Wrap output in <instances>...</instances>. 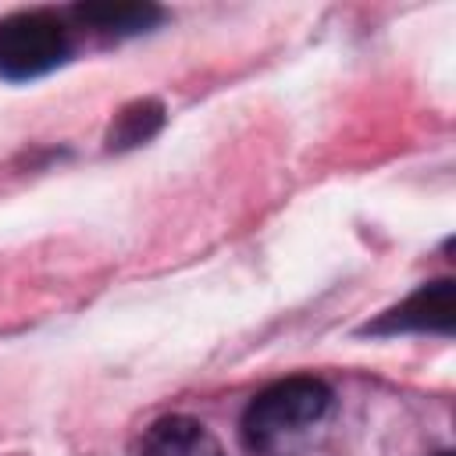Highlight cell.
I'll return each mask as SVG.
<instances>
[{"mask_svg":"<svg viewBox=\"0 0 456 456\" xmlns=\"http://www.w3.org/2000/svg\"><path fill=\"white\" fill-rule=\"evenodd\" d=\"M331 406V388L321 378H285L253 395L242 413V438L253 452H278L289 438L314 428Z\"/></svg>","mask_w":456,"mask_h":456,"instance_id":"6da1fadb","label":"cell"},{"mask_svg":"<svg viewBox=\"0 0 456 456\" xmlns=\"http://www.w3.org/2000/svg\"><path fill=\"white\" fill-rule=\"evenodd\" d=\"M71 53L68 28L46 11H18L0 18V75L11 82L39 78Z\"/></svg>","mask_w":456,"mask_h":456,"instance_id":"7a4b0ae2","label":"cell"},{"mask_svg":"<svg viewBox=\"0 0 456 456\" xmlns=\"http://www.w3.org/2000/svg\"><path fill=\"white\" fill-rule=\"evenodd\" d=\"M452 314H456L452 281L449 278H438V281H424L399 306L385 310L374 324H367V331H374V335H399V331L449 335L452 331Z\"/></svg>","mask_w":456,"mask_h":456,"instance_id":"3957f363","label":"cell"},{"mask_svg":"<svg viewBox=\"0 0 456 456\" xmlns=\"http://www.w3.org/2000/svg\"><path fill=\"white\" fill-rule=\"evenodd\" d=\"M146 456H224V449L200 420L164 417L146 435Z\"/></svg>","mask_w":456,"mask_h":456,"instance_id":"277c9868","label":"cell"},{"mask_svg":"<svg viewBox=\"0 0 456 456\" xmlns=\"http://www.w3.org/2000/svg\"><path fill=\"white\" fill-rule=\"evenodd\" d=\"M75 18L100 32L132 36V32H146L150 25H157L160 7H153V4H78Z\"/></svg>","mask_w":456,"mask_h":456,"instance_id":"5b68a950","label":"cell"},{"mask_svg":"<svg viewBox=\"0 0 456 456\" xmlns=\"http://www.w3.org/2000/svg\"><path fill=\"white\" fill-rule=\"evenodd\" d=\"M160 121H164V107L157 100H135L125 110H118L114 125L107 132V146L110 150H132V146L153 139Z\"/></svg>","mask_w":456,"mask_h":456,"instance_id":"8992f818","label":"cell"},{"mask_svg":"<svg viewBox=\"0 0 456 456\" xmlns=\"http://www.w3.org/2000/svg\"><path fill=\"white\" fill-rule=\"evenodd\" d=\"M438 456H452V452H438Z\"/></svg>","mask_w":456,"mask_h":456,"instance_id":"52a82bcc","label":"cell"}]
</instances>
